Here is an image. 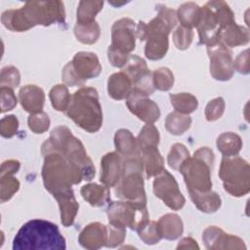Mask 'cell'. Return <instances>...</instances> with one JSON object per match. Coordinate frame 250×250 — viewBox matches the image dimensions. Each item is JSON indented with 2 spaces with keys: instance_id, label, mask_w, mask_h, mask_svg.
Returning <instances> with one entry per match:
<instances>
[{
  "instance_id": "2",
  "label": "cell",
  "mask_w": 250,
  "mask_h": 250,
  "mask_svg": "<svg viewBox=\"0 0 250 250\" xmlns=\"http://www.w3.org/2000/svg\"><path fill=\"white\" fill-rule=\"evenodd\" d=\"M65 19L63 4L60 1L27 2L18 10L5 11L1 21L12 31H25L37 24L50 25L55 22H63Z\"/></svg>"
},
{
  "instance_id": "32",
  "label": "cell",
  "mask_w": 250,
  "mask_h": 250,
  "mask_svg": "<svg viewBox=\"0 0 250 250\" xmlns=\"http://www.w3.org/2000/svg\"><path fill=\"white\" fill-rule=\"evenodd\" d=\"M170 101L175 110L183 114H189L198 106L197 99L189 93L171 94Z\"/></svg>"
},
{
  "instance_id": "50",
  "label": "cell",
  "mask_w": 250,
  "mask_h": 250,
  "mask_svg": "<svg viewBox=\"0 0 250 250\" xmlns=\"http://www.w3.org/2000/svg\"><path fill=\"white\" fill-rule=\"evenodd\" d=\"M20 162L18 160H8L2 163L1 166V172L0 176H5V175H14L17 173L20 169Z\"/></svg>"
},
{
  "instance_id": "9",
  "label": "cell",
  "mask_w": 250,
  "mask_h": 250,
  "mask_svg": "<svg viewBox=\"0 0 250 250\" xmlns=\"http://www.w3.org/2000/svg\"><path fill=\"white\" fill-rule=\"evenodd\" d=\"M143 163L140 156L126 158L123 174L115 186V195L123 201L140 207H146V197L142 175Z\"/></svg>"
},
{
  "instance_id": "33",
  "label": "cell",
  "mask_w": 250,
  "mask_h": 250,
  "mask_svg": "<svg viewBox=\"0 0 250 250\" xmlns=\"http://www.w3.org/2000/svg\"><path fill=\"white\" fill-rule=\"evenodd\" d=\"M74 34L81 43L94 44L100 37V26L97 21L77 22L74 26Z\"/></svg>"
},
{
  "instance_id": "51",
  "label": "cell",
  "mask_w": 250,
  "mask_h": 250,
  "mask_svg": "<svg viewBox=\"0 0 250 250\" xmlns=\"http://www.w3.org/2000/svg\"><path fill=\"white\" fill-rule=\"evenodd\" d=\"M177 249H199V246L191 237H185L179 242Z\"/></svg>"
},
{
  "instance_id": "28",
  "label": "cell",
  "mask_w": 250,
  "mask_h": 250,
  "mask_svg": "<svg viewBox=\"0 0 250 250\" xmlns=\"http://www.w3.org/2000/svg\"><path fill=\"white\" fill-rule=\"evenodd\" d=\"M82 197L94 207L104 206L110 199V191L107 187L97 184H88L81 188Z\"/></svg>"
},
{
  "instance_id": "23",
  "label": "cell",
  "mask_w": 250,
  "mask_h": 250,
  "mask_svg": "<svg viewBox=\"0 0 250 250\" xmlns=\"http://www.w3.org/2000/svg\"><path fill=\"white\" fill-rule=\"evenodd\" d=\"M132 90L133 83L123 71L112 74L107 80L108 95L114 100L127 99Z\"/></svg>"
},
{
  "instance_id": "22",
  "label": "cell",
  "mask_w": 250,
  "mask_h": 250,
  "mask_svg": "<svg viewBox=\"0 0 250 250\" xmlns=\"http://www.w3.org/2000/svg\"><path fill=\"white\" fill-rule=\"evenodd\" d=\"M114 145L118 153L126 158L141 155L137 140L127 129H120L115 133Z\"/></svg>"
},
{
  "instance_id": "21",
  "label": "cell",
  "mask_w": 250,
  "mask_h": 250,
  "mask_svg": "<svg viewBox=\"0 0 250 250\" xmlns=\"http://www.w3.org/2000/svg\"><path fill=\"white\" fill-rule=\"evenodd\" d=\"M54 197L59 203L61 210V222L64 227H69L73 224L79 205L75 200L72 189L56 193Z\"/></svg>"
},
{
  "instance_id": "6",
  "label": "cell",
  "mask_w": 250,
  "mask_h": 250,
  "mask_svg": "<svg viewBox=\"0 0 250 250\" xmlns=\"http://www.w3.org/2000/svg\"><path fill=\"white\" fill-rule=\"evenodd\" d=\"M48 143L72 163L80 168L83 173L84 180L90 181L95 176V167L88 156L82 143L75 138L71 131L65 126H59L51 132Z\"/></svg>"
},
{
  "instance_id": "48",
  "label": "cell",
  "mask_w": 250,
  "mask_h": 250,
  "mask_svg": "<svg viewBox=\"0 0 250 250\" xmlns=\"http://www.w3.org/2000/svg\"><path fill=\"white\" fill-rule=\"evenodd\" d=\"M107 57H108V60L110 62V63L113 65V66H116V67H123L129 58V55H126V54H123V53H120L110 47H108V50H107Z\"/></svg>"
},
{
  "instance_id": "14",
  "label": "cell",
  "mask_w": 250,
  "mask_h": 250,
  "mask_svg": "<svg viewBox=\"0 0 250 250\" xmlns=\"http://www.w3.org/2000/svg\"><path fill=\"white\" fill-rule=\"evenodd\" d=\"M153 192L170 209L180 210L185 205L186 199L179 189L177 181L165 169L156 175L153 181Z\"/></svg>"
},
{
  "instance_id": "37",
  "label": "cell",
  "mask_w": 250,
  "mask_h": 250,
  "mask_svg": "<svg viewBox=\"0 0 250 250\" xmlns=\"http://www.w3.org/2000/svg\"><path fill=\"white\" fill-rule=\"evenodd\" d=\"M152 83L154 89L159 91H168L173 87L174 75L167 67H160L152 72Z\"/></svg>"
},
{
  "instance_id": "29",
  "label": "cell",
  "mask_w": 250,
  "mask_h": 250,
  "mask_svg": "<svg viewBox=\"0 0 250 250\" xmlns=\"http://www.w3.org/2000/svg\"><path fill=\"white\" fill-rule=\"evenodd\" d=\"M202 15V8L197 4L188 2L183 4L178 10V20L180 21L182 26L192 28L197 27Z\"/></svg>"
},
{
  "instance_id": "15",
  "label": "cell",
  "mask_w": 250,
  "mask_h": 250,
  "mask_svg": "<svg viewBox=\"0 0 250 250\" xmlns=\"http://www.w3.org/2000/svg\"><path fill=\"white\" fill-rule=\"evenodd\" d=\"M129 110L146 124H153L160 116L158 105L141 91L133 89L126 99Z\"/></svg>"
},
{
  "instance_id": "36",
  "label": "cell",
  "mask_w": 250,
  "mask_h": 250,
  "mask_svg": "<svg viewBox=\"0 0 250 250\" xmlns=\"http://www.w3.org/2000/svg\"><path fill=\"white\" fill-rule=\"evenodd\" d=\"M137 142L141 150L146 147H157L159 143V133L157 128L153 124H146L141 130Z\"/></svg>"
},
{
  "instance_id": "8",
  "label": "cell",
  "mask_w": 250,
  "mask_h": 250,
  "mask_svg": "<svg viewBox=\"0 0 250 250\" xmlns=\"http://www.w3.org/2000/svg\"><path fill=\"white\" fill-rule=\"evenodd\" d=\"M232 22H234V16L227 3L208 2L202 8L201 20L197 26L200 43L209 46L219 42L220 32Z\"/></svg>"
},
{
  "instance_id": "1",
  "label": "cell",
  "mask_w": 250,
  "mask_h": 250,
  "mask_svg": "<svg viewBox=\"0 0 250 250\" xmlns=\"http://www.w3.org/2000/svg\"><path fill=\"white\" fill-rule=\"evenodd\" d=\"M44 156L42 168L43 183L53 195L71 189L72 185L84 180L82 171L60 150L53 147L46 140L41 147Z\"/></svg>"
},
{
  "instance_id": "39",
  "label": "cell",
  "mask_w": 250,
  "mask_h": 250,
  "mask_svg": "<svg viewBox=\"0 0 250 250\" xmlns=\"http://www.w3.org/2000/svg\"><path fill=\"white\" fill-rule=\"evenodd\" d=\"M0 198L1 202L4 203L19 190L20 183L13 175L0 176Z\"/></svg>"
},
{
  "instance_id": "10",
  "label": "cell",
  "mask_w": 250,
  "mask_h": 250,
  "mask_svg": "<svg viewBox=\"0 0 250 250\" xmlns=\"http://www.w3.org/2000/svg\"><path fill=\"white\" fill-rule=\"evenodd\" d=\"M219 177L225 190L232 196H243L250 190V166L239 156H224Z\"/></svg>"
},
{
  "instance_id": "38",
  "label": "cell",
  "mask_w": 250,
  "mask_h": 250,
  "mask_svg": "<svg viewBox=\"0 0 250 250\" xmlns=\"http://www.w3.org/2000/svg\"><path fill=\"white\" fill-rule=\"evenodd\" d=\"M189 152L182 144H175L168 154V164L174 170H180L184 162L189 157Z\"/></svg>"
},
{
  "instance_id": "25",
  "label": "cell",
  "mask_w": 250,
  "mask_h": 250,
  "mask_svg": "<svg viewBox=\"0 0 250 250\" xmlns=\"http://www.w3.org/2000/svg\"><path fill=\"white\" fill-rule=\"evenodd\" d=\"M157 227L161 237L168 240L179 238L184 231L183 222L176 214H166L162 216L157 222Z\"/></svg>"
},
{
  "instance_id": "34",
  "label": "cell",
  "mask_w": 250,
  "mask_h": 250,
  "mask_svg": "<svg viewBox=\"0 0 250 250\" xmlns=\"http://www.w3.org/2000/svg\"><path fill=\"white\" fill-rule=\"evenodd\" d=\"M50 100L53 107L58 111H66L71 101V96L65 85L58 84L50 91Z\"/></svg>"
},
{
  "instance_id": "26",
  "label": "cell",
  "mask_w": 250,
  "mask_h": 250,
  "mask_svg": "<svg viewBox=\"0 0 250 250\" xmlns=\"http://www.w3.org/2000/svg\"><path fill=\"white\" fill-rule=\"evenodd\" d=\"M141 160L143 163V168L145 169L146 178H151L158 175L164 170L163 164L164 160L157 150V147H146L141 150Z\"/></svg>"
},
{
  "instance_id": "3",
  "label": "cell",
  "mask_w": 250,
  "mask_h": 250,
  "mask_svg": "<svg viewBox=\"0 0 250 250\" xmlns=\"http://www.w3.org/2000/svg\"><path fill=\"white\" fill-rule=\"evenodd\" d=\"M176 23V12L165 6H161L158 15L148 23L139 22L136 35L141 41L146 40L145 55L148 60H160L166 55L169 47L168 35Z\"/></svg>"
},
{
  "instance_id": "47",
  "label": "cell",
  "mask_w": 250,
  "mask_h": 250,
  "mask_svg": "<svg viewBox=\"0 0 250 250\" xmlns=\"http://www.w3.org/2000/svg\"><path fill=\"white\" fill-rule=\"evenodd\" d=\"M1 112L12 110L17 105V98L14 94L13 89L8 87H1Z\"/></svg>"
},
{
  "instance_id": "31",
  "label": "cell",
  "mask_w": 250,
  "mask_h": 250,
  "mask_svg": "<svg viewBox=\"0 0 250 250\" xmlns=\"http://www.w3.org/2000/svg\"><path fill=\"white\" fill-rule=\"evenodd\" d=\"M191 124V118L188 114H183L178 111L171 112L167 115L165 120L166 130L172 135L184 134Z\"/></svg>"
},
{
  "instance_id": "45",
  "label": "cell",
  "mask_w": 250,
  "mask_h": 250,
  "mask_svg": "<svg viewBox=\"0 0 250 250\" xmlns=\"http://www.w3.org/2000/svg\"><path fill=\"white\" fill-rule=\"evenodd\" d=\"M225 111V101L219 97L210 101L205 107V117L208 121H215L219 119Z\"/></svg>"
},
{
  "instance_id": "7",
  "label": "cell",
  "mask_w": 250,
  "mask_h": 250,
  "mask_svg": "<svg viewBox=\"0 0 250 250\" xmlns=\"http://www.w3.org/2000/svg\"><path fill=\"white\" fill-rule=\"evenodd\" d=\"M214 162V153L209 147H200L192 157H188L180 172L183 174L188 190L207 192L212 188L211 167Z\"/></svg>"
},
{
  "instance_id": "19",
  "label": "cell",
  "mask_w": 250,
  "mask_h": 250,
  "mask_svg": "<svg viewBox=\"0 0 250 250\" xmlns=\"http://www.w3.org/2000/svg\"><path fill=\"white\" fill-rule=\"evenodd\" d=\"M107 240V227L95 222L85 227L78 236V241L83 248L89 250L100 249L105 246Z\"/></svg>"
},
{
  "instance_id": "27",
  "label": "cell",
  "mask_w": 250,
  "mask_h": 250,
  "mask_svg": "<svg viewBox=\"0 0 250 250\" xmlns=\"http://www.w3.org/2000/svg\"><path fill=\"white\" fill-rule=\"evenodd\" d=\"M188 193L194 205L204 213H214L221 207V197L215 191L198 192L188 190Z\"/></svg>"
},
{
  "instance_id": "40",
  "label": "cell",
  "mask_w": 250,
  "mask_h": 250,
  "mask_svg": "<svg viewBox=\"0 0 250 250\" xmlns=\"http://www.w3.org/2000/svg\"><path fill=\"white\" fill-rule=\"evenodd\" d=\"M137 231L139 233L140 238L144 241V243L148 245L156 244L162 238L158 230L157 223L153 221H148Z\"/></svg>"
},
{
  "instance_id": "42",
  "label": "cell",
  "mask_w": 250,
  "mask_h": 250,
  "mask_svg": "<svg viewBox=\"0 0 250 250\" xmlns=\"http://www.w3.org/2000/svg\"><path fill=\"white\" fill-rule=\"evenodd\" d=\"M193 39V31L191 28H188L185 26H179L175 30L173 34L174 44L179 50L188 49Z\"/></svg>"
},
{
  "instance_id": "41",
  "label": "cell",
  "mask_w": 250,
  "mask_h": 250,
  "mask_svg": "<svg viewBox=\"0 0 250 250\" xmlns=\"http://www.w3.org/2000/svg\"><path fill=\"white\" fill-rule=\"evenodd\" d=\"M29 129L35 134H42L49 129L50 119L47 113L40 111L37 113H31L27 119Z\"/></svg>"
},
{
  "instance_id": "4",
  "label": "cell",
  "mask_w": 250,
  "mask_h": 250,
  "mask_svg": "<svg viewBox=\"0 0 250 250\" xmlns=\"http://www.w3.org/2000/svg\"><path fill=\"white\" fill-rule=\"evenodd\" d=\"M65 239L57 225L45 220H31L17 232L14 250H64Z\"/></svg>"
},
{
  "instance_id": "16",
  "label": "cell",
  "mask_w": 250,
  "mask_h": 250,
  "mask_svg": "<svg viewBox=\"0 0 250 250\" xmlns=\"http://www.w3.org/2000/svg\"><path fill=\"white\" fill-rule=\"evenodd\" d=\"M135 22L131 19H121L115 21L111 27L110 48L129 55L135 49Z\"/></svg>"
},
{
  "instance_id": "49",
  "label": "cell",
  "mask_w": 250,
  "mask_h": 250,
  "mask_svg": "<svg viewBox=\"0 0 250 250\" xmlns=\"http://www.w3.org/2000/svg\"><path fill=\"white\" fill-rule=\"evenodd\" d=\"M249 55L248 50L241 52L236 60L233 62V69H236L239 73L247 74L249 73Z\"/></svg>"
},
{
  "instance_id": "46",
  "label": "cell",
  "mask_w": 250,
  "mask_h": 250,
  "mask_svg": "<svg viewBox=\"0 0 250 250\" xmlns=\"http://www.w3.org/2000/svg\"><path fill=\"white\" fill-rule=\"evenodd\" d=\"M19 128V121L15 115H8L1 119L0 133L4 138H12Z\"/></svg>"
},
{
  "instance_id": "43",
  "label": "cell",
  "mask_w": 250,
  "mask_h": 250,
  "mask_svg": "<svg viewBox=\"0 0 250 250\" xmlns=\"http://www.w3.org/2000/svg\"><path fill=\"white\" fill-rule=\"evenodd\" d=\"M21 81V75L17 67L6 66L2 68L0 75V85L1 87H8L14 89L18 87Z\"/></svg>"
},
{
  "instance_id": "12",
  "label": "cell",
  "mask_w": 250,
  "mask_h": 250,
  "mask_svg": "<svg viewBox=\"0 0 250 250\" xmlns=\"http://www.w3.org/2000/svg\"><path fill=\"white\" fill-rule=\"evenodd\" d=\"M108 223L130 228L133 230L140 229L149 221L146 207H140L126 201L111 202L106 210Z\"/></svg>"
},
{
  "instance_id": "5",
  "label": "cell",
  "mask_w": 250,
  "mask_h": 250,
  "mask_svg": "<svg viewBox=\"0 0 250 250\" xmlns=\"http://www.w3.org/2000/svg\"><path fill=\"white\" fill-rule=\"evenodd\" d=\"M66 115L89 133L99 131L103 124V112L97 90L91 87L78 89L71 96Z\"/></svg>"
},
{
  "instance_id": "30",
  "label": "cell",
  "mask_w": 250,
  "mask_h": 250,
  "mask_svg": "<svg viewBox=\"0 0 250 250\" xmlns=\"http://www.w3.org/2000/svg\"><path fill=\"white\" fill-rule=\"evenodd\" d=\"M217 147L224 156H235L242 147V141L237 134L226 132L218 137Z\"/></svg>"
},
{
  "instance_id": "44",
  "label": "cell",
  "mask_w": 250,
  "mask_h": 250,
  "mask_svg": "<svg viewBox=\"0 0 250 250\" xmlns=\"http://www.w3.org/2000/svg\"><path fill=\"white\" fill-rule=\"evenodd\" d=\"M126 236V228L108 224L107 226V240L105 246L117 247L123 243Z\"/></svg>"
},
{
  "instance_id": "13",
  "label": "cell",
  "mask_w": 250,
  "mask_h": 250,
  "mask_svg": "<svg viewBox=\"0 0 250 250\" xmlns=\"http://www.w3.org/2000/svg\"><path fill=\"white\" fill-rule=\"evenodd\" d=\"M210 59V73L216 80L227 81L233 75V61L231 51L221 41L207 46Z\"/></svg>"
},
{
  "instance_id": "24",
  "label": "cell",
  "mask_w": 250,
  "mask_h": 250,
  "mask_svg": "<svg viewBox=\"0 0 250 250\" xmlns=\"http://www.w3.org/2000/svg\"><path fill=\"white\" fill-rule=\"evenodd\" d=\"M219 39L228 48L245 45L249 42V31L247 28L237 25L234 21L220 32Z\"/></svg>"
},
{
  "instance_id": "35",
  "label": "cell",
  "mask_w": 250,
  "mask_h": 250,
  "mask_svg": "<svg viewBox=\"0 0 250 250\" xmlns=\"http://www.w3.org/2000/svg\"><path fill=\"white\" fill-rule=\"evenodd\" d=\"M103 5V1H81L77 9V22L95 21V17L102 10Z\"/></svg>"
},
{
  "instance_id": "18",
  "label": "cell",
  "mask_w": 250,
  "mask_h": 250,
  "mask_svg": "<svg viewBox=\"0 0 250 250\" xmlns=\"http://www.w3.org/2000/svg\"><path fill=\"white\" fill-rule=\"evenodd\" d=\"M124 169L122 156L117 152H108L101 160V178L104 186L115 187L120 181Z\"/></svg>"
},
{
  "instance_id": "17",
  "label": "cell",
  "mask_w": 250,
  "mask_h": 250,
  "mask_svg": "<svg viewBox=\"0 0 250 250\" xmlns=\"http://www.w3.org/2000/svg\"><path fill=\"white\" fill-rule=\"evenodd\" d=\"M202 240L207 249H246L244 241L234 235L226 233L222 229L211 226L202 233Z\"/></svg>"
},
{
  "instance_id": "20",
  "label": "cell",
  "mask_w": 250,
  "mask_h": 250,
  "mask_svg": "<svg viewBox=\"0 0 250 250\" xmlns=\"http://www.w3.org/2000/svg\"><path fill=\"white\" fill-rule=\"evenodd\" d=\"M19 100L25 111L37 113L43 109L45 94L36 85H25L19 92Z\"/></svg>"
},
{
  "instance_id": "11",
  "label": "cell",
  "mask_w": 250,
  "mask_h": 250,
  "mask_svg": "<svg viewBox=\"0 0 250 250\" xmlns=\"http://www.w3.org/2000/svg\"><path fill=\"white\" fill-rule=\"evenodd\" d=\"M102 71L99 59L91 52H79L62 69V81L65 85L81 86L86 80L97 77Z\"/></svg>"
}]
</instances>
